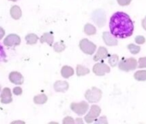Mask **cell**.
I'll return each instance as SVG.
<instances>
[{
    "label": "cell",
    "instance_id": "obj_22",
    "mask_svg": "<svg viewBox=\"0 0 146 124\" xmlns=\"http://www.w3.org/2000/svg\"><path fill=\"white\" fill-rule=\"evenodd\" d=\"M134 79L138 81H145L146 70H139L134 74Z\"/></svg>",
    "mask_w": 146,
    "mask_h": 124
},
{
    "label": "cell",
    "instance_id": "obj_16",
    "mask_svg": "<svg viewBox=\"0 0 146 124\" xmlns=\"http://www.w3.org/2000/svg\"><path fill=\"white\" fill-rule=\"evenodd\" d=\"M74 70L70 66L65 65L61 69V75L65 79H68L69 77H71L72 75H74Z\"/></svg>",
    "mask_w": 146,
    "mask_h": 124
},
{
    "label": "cell",
    "instance_id": "obj_33",
    "mask_svg": "<svg viewBox=\"0 0 146 124\" xmlns=\"http://www.w3.org/2000/svg\"><path fill=\"white\" fill-rule=\"evenodd\" d=\"M4 35H5V31L2 27H0V40L4 37Z\"/></svg>",
    "mask_w": 146,
    "mask_h": 124
},
{
    "label": "cell",
    "instance_id": "obj_35",
    "mask_svg": "<svg viewBox=\"0 0 146 124\" xmlns=\"http://www.w3.org/2000/svg\"><path fill=\"white\" fill-rule=\"evenodd\" d=\"M75 123H83V120L80 118H77L75 119Z\"/></svg>",
    "mask_w": 146,
    "mask_h": 124
},
{
    "label": "cell",
    "instance_id": "obj_21",
    "mask_svg": "<svg viewBox=\"0 0 146 124\" xmlns=\"http://www.w3.org/2000/svg\"><path fill=\"white\" fill-rule=\"evenodd\" d=\"M84 32L87 35H94L97 33V28L91 23H87L84 27Z\"/></svg>",
    "mask_w": 146,
    "mask_h": 124
},
{
    "label": "cell",
    "instance_id": "obj_34",
    "mask_svg": "<svg viewBox=\"0 0 146 124\" xmlns=\"http://www.w3.org/2000/svg\"><path fill=\"white\" fill-rule=\"evenodd\" d=\"M142 27H143V28L146 31V16L144 18V20L142 21Z\"/></svg>",
    "mask_w": 146,
    "mask_h": 124
},
{
    "label": "cell",
    "instance_id": "obj_32",
    "mask_svg": "<svg viewBox=\"0 0 146 124\" xmlns=\"http://www.w3.org/2000/svg\"><path fill=\"white\" fill-rule=\"evenodd\" d=\"M13 93L16 96H19L22 93V89L20 87H16L13 89Z\"/></svg>",
    "mask_w": 146,
    "mask_h": 124
},
{
    "label": "cell",
    "instance_id": "obj_31",
    "mask_svg": "<svg viewBox=\"0 0 146 124\" xmlns=\"http://www.w3.org/2000/svg\"><path fill=\"white\" fill-rule=\"evenodd\" d=\"M132 0H117V3L121 5V6H127L129 5L131 3Z\"/></svg>",
    "mask_w": 146,
    "mask_h": 124
},
{
    "label": "cell",
    "instance_id": "obj_17",
    "mask_svg": "<svg viewBox=\"0 0 146 124\" xmlns=\"http://www.w3.org/2000/svg\"><path fill=\"white\" fill-rule=\"evenodd\" d=\"M21 9L18 5H14L10 9V15L14 20H19L21 17Z\"/></svg>",
    "mask_w": 146,
    "mask_h": 124
},
{
    "label": "cell",
    "instance_id": "obj_36",
    "mask_svg": "<svg viewBox=\"0 0 146 124\" xmlns=\"http://www.w3.org/2000/svg\"><path fill=\"white\" fill-rule=\"evenodd\" d=\"M9 1H13V2H15V1H18V0H9Z\"/></svg>",
    "mask_w": 146,
    "mask_h": 124
},
{
    "label": "cell",
    "instance_id": "obj_24",
    "mask_svg": "<svg viewBox=\"0 0 146 124\" xmlns=\"http://www.w3.org/2000/svg\"><path fill=\"white\" fill-rule=\"evenodd\" d=\"M65 48H66V45L63 43V41H59L53 45V49L56 52H62L65 50Z\"/></svg>",
    "mask_w": 146,
    "mask_h": 124
},
{
    "label": "cell",
    "instance_id": "obj_23",
    "mask_svg": "<svg viewBox=\"0 0 146 124\" xmlns=\"http://www.w3.org/2000/svg\"><path fill=\"white\" fill-rule=\"evenodd\" d=\"M109 63L110 64V66L112 67H115L118 63H119V57L116 54H112V55H109Z\"/></svg>",
    "mask_w": 146,
    "mask_h": 124
},
{
    "label": "cell",
    "instance_id": "obj_4",
    "mask_svg": "<svg viewBox=\"0 0 146 124\" xmlns=\"http://www.w3.org/2000/svg\"><path fill=\"white\" fill-rule=\"evenodd\" d=\"M106 18V12L103 9H98L92 12V19L94 21V23H96V25L98 26L99 27H103L105 25Z\"/></svg>",
    "mask_w": 146,
    "mask_h": 124
},
{
    "label": "cell",
    "instance_id": "obj_28",
    "mask_svg": "<svg viewBox=\"0 0 146 124\" xmlns=\"http://www.w3.org/2000/svg\"><path fill=\"white\" fill-rule=\"evenodd\" d=\"M6 58V54L5 51L3 48V46L0 45V61H4Z\"/></svg>",
    "mask_w": 146,
    "mask_h": 124
},
{
    "label": "cell",
    "instance_id": "obj_13",
    "mask_svg": "<svg viewBox=\"0 0 146 124\" xmlns=\"http://www.w3.org/2000/svg\"><path fill=\"white\" fill-rule=\"evenodd\" d=\"M1 103L7 105L12 102V95H11V91L9 87H5L2 90L1 92Z\"/></svg>",
    "mask_w": 146,
    "mask_h": 124
},
{
    "label": "cell",
    "instance_id": "obj_3",
    "mask_svg": "<svg viewBox=\"0 0 146 124\" xmlns=\"http://www.w3.org/2000/svg\"><path fill=\"white\" fill-rule=\"evenodd\" d=\"M138 68V62L133 57H129L127 59H122L119 62V69L125 72H129L134 70Z\"/></svg>",
    "mask_w": 146,
    "mask_h": 124
},
{
    "label": "cell",
    "instance_id": "obj_7",
    "mask_svg": "<svg viewBox=\"0 0 146 124\" xmlns=\"http://www.w3.org/2000/svg\"><path fill=\"white\" fill-rule=\"evenodd\" d=\"M101 114V108L97 105H92L88 111V113L85 117V121L87 123H92L95 122L97 118L99 117Z\"/></svg>",
    "mask_w": 146,
    "mask_h": 124
},
{
    "label": "cell",
    "instance_id": "obj_30",
    "mask_svg": "<svg viewBox=\"0 0 146 124\" xmlns=\"http://www.w3.org/2000/svg\"><path fill=\"white\" fill-rule=\"evenodd\" d=\"M95 123H108V120H107L106 117H101L98 119L97 118L95 120Z\"/></svg>",
    "mask_w": 146,
    "mask_h": 124
},
{
    "label": "cell",
    "instance_id": "obj_12",
    "mask_svg": "<svg viewBox=\"0 0 146 124\" xmlns=\"http://www.w3.org/2000/svg\"><path fill=\"white\" fill-rule=\"evenodd\" d=\"M109 57V52L108 50L104 47V46H100L97 51V53L95 54V56L93 57V60L95 62H102L104 61L105 58H107Z\"/></svg>",
    "mask_w": 146,
    "mask_h": 124
},
{
    "label": "cell",
    "instance_id": "obj_18",
    "mask_svg": "<svg viewBox=\"0 0 146 124\" xmlns=\"http://www.w3.org/2000/svg\"><path fill=\"white\" fill-rule=\"evenodd\" d=\"M90 73V69L83 65H77L76 67V74L78 76H84V75H86Z\"/></svg>",
    "mask_w": 146,
    "mask_h": 124
},
{
    "label": "cell",
    "instance_id": "obj_9",
    "mask_svg": "<svg viewBox=\"0 0 146 124\" xmlns=\"http://www.w3.org/2000/svg\"><path fill=\"white\" fill-rule=\"evenodd\" d=\"M21 44V38L15 33H10L3 39V45L8 47H15Z\"/></svg>",
    "mask_w": 146,
    "mask_h": 124
},
{
    "label": "cell",
    "instance_id": "obj_37",
    "mask_svg": "<svg viewBox=\"0 0 146 124\" xmlns=\"http://www.w3.org/2000/svg\"><path fill=\"white\" fill-rule=\"evenodd\" d=\"M0 92H1V86H0Z\"/></svg>",
    "mask_w": 146,
    "mask_h": 124
},
{
    "label": "cell",
    "instance_id": "obj_26",
    "mask_svg": "<svg viewBox=\"0 0 146 124\" xmlns=\"http://www.w3.org/2000/svg\"><path fill=\"white\" fill-rule=\"evenodd\" d=\"M138 68L139 69H145L146 68V57H140L138 62Z\"/></svg>",
    "mask_w": 146,
    "mask_h": 124
},
{
    "label": "cell",
    "instance_id": "obj_10",
    "mask_svg": "<svg viewBox=\"0 0 146 124\" xmlns=\"http://www.w3.org/2000/svg\"><path fill=\"white\" fill-rule=\"evenodd\" d=\"M103 39L104 43L109 46H115L118 45L117 38H115L110 32H104L103 33Z\"/></svg>",
    "mask_w": 146,
    "mask_h": 124
},
{
    "label": "cell",
    "instance_id": "obj_2",
    "mask_svg": "<svg viewBox=\"0 0 146 124\" xmlns=\"http://www.w3.org/2000/svg\"><path fill=\"white\" fill-rule=\"evenodd\" d=\"M102 95H103L102 91L99 88H98L96 87H92L91 89H88L86 92L85 98H86V99L87 100L88 103L94 104V103H98V102H99L101 100Z\"/></svg>",
    "mask_w": 146,
    "mask_h": 124
},
{
    "label": "cell",
    "instance_id": "obj_6",
    "mask_svg": "<svg viewBox=\"0 0 146 124\" xmlns=\"http://www.w3.org/2000/svg\"><path fill=\"white\" fill-rule=\"evenodd\" d=\"M70 109L78 116H84L89 110V104L86 101H81L80 103H72L70 105Z\"/></svg>",
    "mask_w": 146,
    "mask_h": 124
},
{
    "label": "cell",
    "instance_id": "obj_25",
    "mask_svg": "<svg viewBox=\"0 0 146 124\" xmlns=\"http://www.w3.org/2000/svg\"><path fill=\"white\" fill-rule=\"evenodd\" d=\"M127 49L129 50V51L131 52V54L133 55H136V54H139L141 48L140 46L137 45H134V44H129L127 45Z\"/></svg>",
    "mask_w": 146,
    "mask_h": 124
},
{
    "label": "cell",
    "instance_id": "obj_19",
    "mask_svg": "<svg viewBox=\"0 0 146 124\" xmlns=\"http://www.w3.org/2000/svg\"><path fill=\"white\" fill-rule=\"evenodd\" d=\"M48 100V98L45 94L44 93H41V94H38L37 96H35L33 98V102L36 104V105H44L47 102Z\"/></svg>",
    "mask_w": 146,
    "mask_h": 124
},
{
    "label": "cell",
    "instance_id": "obj_29",
    "mask_svg": "<svg viewBox=\"0 0 146 124\" xmlns=\"http://www.w3.org/2000/svg\"><path fill=\"white\" fill-rule=\"evenodd\" d=\"M63 123H75V120L74 118H72L71 117H66L63 121H62Z\"/></svg>",
    "mask_w": 146,
    "mask_h": 124
},
{
    "label": "cell",
    "instance_id": "obj_8",
    "mask_svg": "<svg viewBox=\"0 0 146 124\" xmlns=\"http://www.w3.org/2000/svg\"><path fill=\"white\" fill-rule=\"evenodd\" d=\"M93 73L98 76H104L105 74H108L110 72V68L106 63H104L103 61L100 63H97L92 69Z\"/></svg>",
    "mask_w": 146,
    "mask_h": 124
},
{
    "label": "cell",
    "instance_id": "obj_5",
    "mask_svg": "<svg viewBox=\"0 0 146 124\" xmlns=\"http://www.w3.org/2000/svg\"><path fill=\"white\" fill-rule=\"evenodd\" d=\"M80 50L86 55H93L97 50V45L87 39H83L80 41Z\"/></svg>",
    "mask_w": 146,
    "mask_h": 124
},
{
    "label": "cell",
    "instance_id": "obj_15",
    "mask_svg": "<svg viewBox=\"0 0 146 124\" xmlns=\"http://www.w3.org/2000/svg\"><path fill=\"white\" fill-rule=\"evenodd\" d=\"M39 40H40V43L41 44L46 43L49 45L52 46L53 45V43H54V36H53V34L51 33H44L40 37Z\"/></svg>",
    "mask_w": 146,
    "mask_h": 124
},
{
    "label": "cell",
    "instance_id": "obj_11",
    "mask_svg": "<svg viewBox=\"0 0 146 124\" xmlns=\"http://www.w3.org/2000/svg\"><path fill=\"white\" fill-rule=\"evenodd\" d=\"M9 80L11 83L15 85H21L24 82L23 75L16 71H13L9 75Z\"/></svg>",
    "mask_w": 146,
    "mask_h": 124
},
{
    "label": "cell",
    "instance_id": "obj_1",
    "mask_svg": "<svg viewBox=\"0 0 146 124\" xmlns=\"http://www.w3.org/2000/svg\"><path fill=\"white\" fill-rule=\"evenodd\" d=\"M134 24L130 16L122 11L113 14L110 20V32L117 39H126L133 35Z\"/></svg>",
    "mask_w": 146,
    "mask_h": 124
},
{
    "label": "cell",
    "instance_id": "obj_14",
    "mask_svg": "<svg viewBox=\"0 0 146 124\" xmlns=\"http://www.w3.org/2000/svg\"><path fill=\"white\" fill-rule=\"evenodd\" d=\"M69 85L67 81H57L54 84V90L57 93H65L68 90Z\"/></svg>",
    "mask_w": 146,
    "mask_h": 124
},
{
    "label": "cell",
    "instance_id": "obj_20",
    "mask_svg": "<svg viewBox=\"0 0 146 124\" xmlns=\"http://www.w3.org/2000/svg\"><path fill=\"white\" fill-rule=\"evenodd\" d=\"M25 39H26V42L27 45H35L38 40V37L37 34H34V33H29L27 34L26 37H25Z\"/></svg>",
    "mask_w": 146,
    "mask_h": 124
},
{
    "label": "cell",
    "instance_id": "obj_27",
    "mask_svg": "<svg viewBox=\"0 0 146 124\" xmlns=\"http://www.w3.org/2000/svg\"><path fill=\"white\" fill-rule=\"evenodd\" d=\"M135 42L138 45H143L145 43V38L142 35H138L135 37Z\"/></svg>",
    "mask_w": 146,
    "mask_h": 124
}]
</instances>
